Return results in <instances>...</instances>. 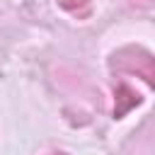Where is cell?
I'll list each match as a JSON object with an SVG mask.
<instances>
[{
  "instance_id": "obj_1",
  "label": "cell",
  "mask_w": 155,
  "mask_h": 155,
  "mask_svg": "<svg viewBox=\"0 0 155 155\" xmlns=\"http://www.w3.org/2000/svg\"><path fill=\"white\" fill-rule=\"evenodd\" d=\"M128 53L136 58V51H133V48H128ZM138 56H140V61L124 58L121 53H116V56H114V65H116V68H124V70H140L143 78H145L148 82H153V58H150L148 53H140V51H138Z\"/></svg>"
},
{
  "instance_id": "obj_2",
  "label": "cell",
  "mask_w": 155,
  "mask_h": 155,
  "mask_svg": "<svg viewBox=\"0 0 155 155\" xmlns=\"http://www.w3.org/2000/svg\"><path fill=\"white\" fill-rule=\"evenodd\" d=\"M136 102H138V94H133L126 85H119L116 87V107H114V114L116 116H124Z\"/></svg>"
},
{
  "instance_id": "obj_3",
  "label": "cell",
  "mask_w": 155,
  "mask_h": 155,
  "mask_svg": "<svg viewBox=\"0 0 155 155\" xmlns=\"http://www.w3.org/2000/svg\"><path fill=\"white\" fill-rule=\"evenodd\" d=\"M65 10H78V7H82V5H87L90 0H58Z\"/></svg>"
},
{
  "instance_id": "obj_4",
  "label": "cell",
  "mask_w": 155,
  "mask_h": 155,
  "mask_svg": "<svg viewBox=\"0 0 155 155\" xmlns=\"http://www.w3.org/2000/svg\"><path fill=\"white\" fill-rule=\"evenodd\" d=\"M56 155H65V153H56Z\"/></svg>"
},
{
  "instance_id": "obj_5",
  "label": "cell",
  "mask_w": 155,
  "mask_h": 155,
  "mask_svg": "<svg viewBox=\"0 0 155 155\" xmlns=\"http://www.w3.org/2000/svg\"><path fill=\"white\" fill-rule=\"evenodd\" d=\"M140 2H148V0H140Z\"/></svg>"
}]
</instances>
